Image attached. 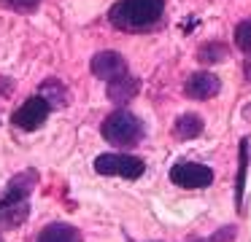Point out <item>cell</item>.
<instances>
[{
  "label": "cell",
  "instance_id": "obj_1",
  "mask_svg": "<svg viewBox=\"0 0 251 242\" xmlns=\"http://www.w3.org/2000/svg\"><path fill=\"white\" fill-rule=\"evenodd\" d=\"M35 183V172L17 175L8 183L6 194L0 197V229H17L30 215V191Z\"/></svg>",
  "mask_w": 251,
  "mask_h": 242
},
{
  "label": "cell",
  "instance_id": "obj_2",
  "mask_svg": "<svg viewBox=\"0 0 251 242\" xmlns=\"http://www.w3.org/2000/svg\"><path fill=\"white\" fill-rule=\"evenodd\" d=\"M165 11V0H119L114 3L108 19L119 30H146L157 24Z\"/></svg>",
  "mask_w": 251,
  "mask_h": 242
},
{
  "label": "cell",
  "instance_id": "obj_3",
  "mask_svg": "<svg viewBox=\"0 0 251 242\" xmlns=\"http://www.w3.org/2000/svg\"><path fill=\"white\" fill-rule=\"evenodd\" d=\"M103 137L108 140L111 145L127 148V145H135L138 140L143 137V124H141V118L132 116L130 110H114L111 116H105V121H103Z\"/></svg>",
  "mask_w": 251,
  "mask_h": 242
},
{
  "label": "cell",
  "instance_id": "obj_4",
  "mask_svg": "<svg viewBox=\"0 0 251 242\" xmlns=\"http://www.w3.org/2000/svg\"><path fill=\"white\" fill-rule=\"evenodd\" d=\"M95 170L100 175H119V177H127V180H135V177L143 175L146 164H143V159L130 154H103L95 159Z\"/></svg>",
  "mask_w": 251,
  "mask_h": 242
},
{
  "label": "cell",
  "instance_id": "obj_5",
  "mask_svg": "<svg viewBox=\"0 0 251 242\" xmlns=\"http://www.w3.org/2000/svg\"><path fill=\"white\" fill-rule=\"evenodd\" d=\"M49 113H51V105L44 100L41 94H35V97H30L25 105H19V110L11 116V124L17 129H25V132H30V129H38L41 124L49 118Z\"/></svg>",
  "mask_w": 251,
  "mask_h": 242
},
{
  "label": "cell",
  "instance_id": "obj_6",
  "mask_svg": "<svg viewBox=\"0 0 251 242\" xmlns=\"http://www.w3.org/2000/svg\"><path fill=\"white\" fill-rule=\"evenodd\" d=\"M170 180L181 188H205L213 183V170L195 161H181L170 170Z\"/></svg>",
  "mask_w": 251,
  "mask_h": 242
},
{
  "label": "cell",
  "instance_id": "obj_7",
  "mask_svg": "<svg viewBox=\"0 0 251 242\" xmlns=\"http://www.w3.org/2000/svg\"><path fill=\"white\" fill-rule=\"evenodd\" d=\"M92 73L111 84V81L127 75V62L119 51H100L92 57Z\"/></svg>",
  "mask_w": 251,
  "mask_h": 242
},
{
  "label": "cell",
  "instance_id": "obj_8",
  "mask_svg": "<svg viewBox=\"0 0 251 242\" xmlns=\"http://www.w3.org/2000/svg\"><path fill=\"white\" fill-rule=\"evenodd\" d=\"M219 89H222V81L213 73H202V70L192 73L184 84L186 97H192V100H211L213 94H219Z\"/></svg>",
  "mask_w": 251,
  "mask_h": 242
},
{
  "label": "cell",
  "instance_id": "obj_9",
  "mask_svg": "<svg viewBox=\"0 0 251 242\" xmlns=\"http://www.w3.org/2000/svg\"><path fill=\"white\" fill-rule=\"evenodd\" d=\"M35 242H81V234L71 223H49L41 229Z\"/></svg>",
  "mask_w": 251,
  "mask_h": 242
},
{
  "label": "cell",
  "instance_id": "obj_10",
  "mask_svg": "<svg viewBox=\"0 0 251 242\" xmlns=\"http://www.w3.org/2000/svg\"><path fill=\"white\" fill-rule=\"evenodd\" d=\"M138 89H141L138 78H132V75H122V78H116V81L108 84V97L116 102V105H125L127 100H132V97L138 94Z\"/></svg>",
  "mask_w": 251,
  "mask_h": 242
},
{
  "label": "cell",
  "instance_id": "obj_11",
  "mask_svg": "<svg viewBox=\"0 0 251 242\" xmlns=\"http://www.w3.org/2000/svg\"><path fill=\"white\" fill-rule=\"evenodd\" d=\"M41 97H44L51 108H65L68 102H71L68 89L60 84V81H54V78H49V81H44V84H41Z\"/></svg>",
  "mask_w": 251,
  "mask_h": 242
},
{
  "label": "cell",
  "instance_id": "obj_12",
  "mask_svg": "<svg viewBox=\"0 0 251 242\" xmlns=\"http://www.w3.org/2000/svg\"><path fill=\"white\" fill-rule=\"evenodd\" d=\"M202 134V118L197 113H184L178 116L176 121V137L181 140H192V137H200Z\"/></svg>",
  "mask_w": 251,
  "mask_h": 242
},
{
  "label": "cell",
  "instance_id": "obj_13",
  "mask_svg": "<svg viewBox=\"0 0 251 242\" xmlns=\"http://www.w3.org/2000/svg\"><path fill=\"white\" fill-rule=\"evenodd\" d=\"M235 43H238V48L243 54H251V19L240 22L235 27Z\"/></svg>",
  "mask_w": 251,
  "mask_h": 242
},
{
  "label": "cell",
  "instance_id": "obj_14",
  "mask_svg": "<svg viewBox=\"0 0 251 242\" xmlns=\"http://www.w3.org/2000/svg\"><path fill=\"white\" fill-rule=\"evenodd\" d=\"M227 57V51H224V46H205L200 51V59L202 62H219V59Z\"/></svg>",
  "mask_w": 251,
  "mask_h": 242
},
{
  "label": "cell",
  "instance_id": "obj_15",
  "mask_svg": "<svg viewBox=\"0 0 251 242\" xmlns=\"http://www.w3.org/2000/svg\"><path fill=\"white\" fill-rule=\"evenodd\" d=\"M0 3L8 5V8H14V11H33L41 0H0Z\"/></svg>",
  "mask_w": 251,
  "mask_h": 242
},
{
  "label": "cell",
  "instance_id": "obj_16",
  "mask_svg": "<svg viewBox=\"0 0 251 242\" xmlns=\"http://www.w3.org/2000/svg\"><path fill=\"white\" fill-rule=\"evenodd\" d=\"M246 140H240V172H238V202H240V194H243V177H246Z\"/></svg>",
  "mask_w": 251,
  "mask_h": 242
},
{
  "label": "cell",
  "instance_id": "obj_17",
  "mask_svg": "<svg viewBox=\"0 0 251 242\" xmlns=\"http://www.w3.org/2000/svg\"><path fill=\"white\" fill-rule=\"evenodd\" d=\"M0 242H3V237H0Z\"/></svg>",
  "mask_w": 251,
  "mask_h": 242
}]
</instances>
